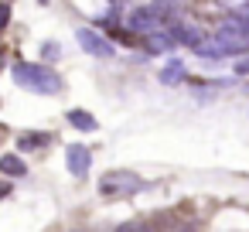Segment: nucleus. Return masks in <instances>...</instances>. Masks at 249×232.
Here are the masks:
<instances>
[{
    "label": "nucleus",
    "mask_w": 249,
    "mask_h": 232,
    "mask_svg": "<svg viewBox=\"0 0 249 232\" xmlns=\"http://www.w3.org/2000/svg\"><path fill=\"white\" fill-rule=\"evenodd\" d=\"M14 82L24 86L28 92H38V96H58L62 92V79L48 69V65H38V62H18L11 69Z\"/></svg>",
    "instance_id": "nucleus-1"
},
{
    "label": "nucleus",
    "mask_w": 249,
    "mask_h": 232,
    "mask_svg": "<svg viewBox=\"0 0 249 232\" xmlns=\"http://www.w3.org/2000/svg\"><path fill=\"white\" fill-rule=\"evenodd\" d=\"M195 52H205V55H242L249 52V28H242L239 21H229L215 31L212 41H198Z\"/></svg>",
    "instance_id": "nucleus-2"
},
{
    "label": "nucleus",
    "mask_w": 249,
    "mask_h": 232,
    "mask_svg": "<svg viewBox=\"0 0 249 232\" xmlns=\"http://www.w3.org/2000/svg\"><path fill=\"white\" fill-rule=\"evenodd\" d=\"M143 188V178H137L133 171H109L99 178V195L106 198H130Z\"/></svg>",
    "instance_id": "nucleus-3"
},
{
    "label": "nucleus",
    "mask_w": 249,
    "mask_h": 232,
    "mask_svg": "<svg viewBox=\"0 0 249 232\" xmlns=\"http://www.w3.org/2000/svg\"><path fill=\"white\" fill-rule=\"evenodd\" d=\"M65 164H69V174L86 178L89 167H92V150H89L86 143H69V147H65Z\"/></svg>",
    "instance_id": "nucleus-4"
},
{
    "label": "nucleus",
    "mask_w": 249,
    "mask_h": 232,
    "mask_svg": "<svg viewBox=\"0 0 249 232\" xmlns=\"http://www.w3.org/2000/svg\"><path fill=\"white\" fill-rule=\"evenodd\" d=\"M75 38H79V48H86V52L96 55V58H109V55H113V45H109L99 31H92V28H79Z\"/></svg>",
    "instance_id": "nucleus-5"
},
{
    "label": "nucleus",
    "mask_w": 249,
    "mask_h": 232,
    "mask_svg": "<svg viewBox=\"0 0 249 232\" xmlns=\"http://www.w3.org/2000/svg\"><path fill=\"white\" fill-rule=\"evenodd\" d=\"M0 174H4V178H24V174H28L24 157H18V154H4V157H0Z\"/></svg>",
    "instance_id": "nucleus-6"
},
{
    "label": "nucleus",
    "mask_w": 249,
    "mask_h": 232,
    "mask_svg": "<svg viewBox=\"0 0 249 232\" xmlns=\"http://www.w3.org/2000/svg\"><path fill=\"white\" fill-rule=\"evenodd\" d=\"M69 123L75 126V130H99V123H96V116L92 113H86V109H69Z\"/></svg>",
    "instance_id": "nucleus-7"
},
{
    "label": "nucleus",
    "mask_w": 249,
    "mask_h": 232,
    "mask_svg": "<svg viewBox=\"0 0 249 232\" xmlns=\"http://www.w3.org/2000/svg\"><path fill=\"white\" fill-rule=\"evenodd\" d=\"M45 143H52V133H21V140H18L21 150H41Z\"/></svg>",
    "instance_id": "nucleus-8"
},
{
    "label": "nucleus",
    "mask_w": 249,
    "mask_h": 232,
    "mask_svg": "<svg viewBox=\"0 0 249 232\" xmlns=\"http://www.w3.org/2000/svg\"><path fill=\"white\" fill-rule=\"evenodd\" d=\"M184 79V62H167V69H160V82L164 86H174V82H181Z\"/></svg>",
    "instance_id": "nucleus-9"
},
{
    "label": "nucleus",
    "mask_w": 249,
    "mask_h": 232,
    "mask_svg": "<svg viewBox=\"0 0 249 232\" xmlns=\"http://www.w3.org/2000/svg\"><path fill=\"white\" fill-rule=\"evenodd\" d=\"M174 45V38L167 35V31H154V35H147V52H167Z\"/></svg>",
    "instance_id": "nucleus-10"
},
{
    "label": "nucleus",
    "mask_w": 249,
    "mask_h": 232,
    "mask_svg": "<svg viewBox=\"0 0 249 232\" xmlns=\"http://www.w3.org/2000/svg\"><path fill=\"white\" fill-rule=\"evenodd\" d=\"M7 24H11V4H4V0H0V35H4Z\"/></svg>",
    "instance_id": "nucleus-11"
},
{
    "label": "nucleus",
    "mask_w": 249,
    "mask_h": 232,
    "mask_svg": "<svg viewBox=\"0 0 249 232\" xmlns=\"http://www.w3.org/2000/svg\"><path fill=\"white\" fill-rule=\"evenodd\" d=\"M116 232H147V229H143V225H133V222H126V225H120Z\"/></svg>",
    "instance_id": "nucleus-12"
},
{
    "label": "nucleus",
    "mask_w": 249,
    "mask_h": 232,
    "mask_svg": "<svg viewBox=\"0 0 249 232\" xmlns=\"http://www.w3.org/2000/svg\"><path fill=\"white\" fill-rule=\"evenodd\" d=\"M41 4H48V0H41Z\"/></svg>",
    "instance_id": "nucleus-13"
}]
</instances>
